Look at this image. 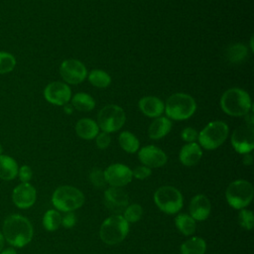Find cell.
Returning a JSON list of instances; mask_svg holds the SVG:
<instances>
[{
    "label": "cell",
    "instance_id": "6da1fadb",
    "mask_svg": "<svg viewBox=\"0 0 254 254\" xmlns=\"http://www.w3.org/2000/svg\"><path fill=\"white\" fill-rule=\"evenodd\" d=\"M2 234L7 242L15 247H24L33 238L34 230L30 220L20 214H10L3 222Z\"/></svg>",
    "mask_w": 254,
    "mask_h": 254
},
{
    "label": "cell",
    "instance_id": "7a4b0ae2",
    "mask_svg": "<svg viewBox=\"0 0 254 254\" xmlns=\"http://www.w3.org/2000/svg\"><path fill=\"white\" fill-rule=\"evenodd\" d=\"M252 103L249 94L241 88L232 87L224 91L220 98V107L226 114L233 117L246 116Z\"/></svg>",
    "mask_w": 254,
    "mask_h": 254
},
{
    "label": "cell",
    "instance_id": "3957f363",
    "mask_svg": "<svg viewBox=\"0 0 254 254\" xmlns=\"http://www.w3.org/2000/svg\"><path fill=\"white\" fill-rule=\"evenodd\" d=\"M196 109L195 100L187 93H174L165 103V112L168 118L186 120L193 115Z\"/></svg>",
    "mask_w": 254,
    "mask_h": 254
},
{
    "label": "cell",
    "instance_id": "277c9868",
    "mask_svg": "<svg viewBox=\"0 0 254 254\" xmlns=\"http://www.w3.org/2000/svg\"><path fill=\"white\" fill-rule=\"evenodd\" d=\"M129 232V223L121 214L107 217L99 229L100 239L108 245H116L123 241Z\"/></svg>",
    "mask_w": 254,
    "mask_h": 254
},
{
    "label": "cell",
    "instance_id": "5b68a950",
    "mask_svg": "<svg viewBox=\"0 0 254 254\" xmlns=\"http://www.w3.org/2000/svg\"><path fill=\"white\" fill-rule=\"evenodd\" d=\"M54 206L61 211L69 212L82 206L84 195L81 190L71 186L59 187L52 195Z\"/></svg>",
    "mask_w": 254,
    "mask_h": 254
},
{
    "label": "cell",
    "instance_id": "8992f818",
    "mask_svg": "<svg viewBox=\"0 0 254 254\" xmlns=\"http://www.w3.org/2000/svg\"><path fill=\"white\" fill-rule=\"evenodd\" d=\"M253 195V186L245 180L233 181L225 190V197L228 204L235 209L245 208L252 201Z\"/></svg>",
    "mask_w": 254,
    "mask_h": 254
},
{
    "label": "cell",
    "instance_id": "52a82bcc",
    "mask_svg": "<svg viewBox=\"0 0 254 254\" xmlns=\"http://www.w3.org/2000/svg\"><path fill=\"white\" fill-rule=\"evenodd\" d=\"M228 136V126L223 121H211L198 133L199 146L214 150L221 146Z\"/></svg>",
    "mask_w": 254,
    "mask_h": 254
},
{
    "label": "cell",
    "instance_id": "ba28073f",
    "mask_svg": "<svg viewBox=\"0 0 254 254\" xmlns=\"http://www.w3.org/2000/svg\"><path fill=\"white\" fill-rule=\"evenodd\" d=\"M154 201L163 212L175 214L179 212L184 204L181 191L172 186H163L154 193Z\"/></svg>",
    "mask_w": 254,
    "mask_h": 254
},
{
    "label": "cell",
    "instance_id": "9c48e42d",
    "mask_svg": "<svg viewBox=\"0 0 254 254\" xmlns=\"http://www.w3.org/2000/svg\"><path fill=\"white\" fill-rule=\"evenodd\" d=\"M126 120L124 110L115 104H109L100 109L97 114V125L106 133L116 132L122 128Z\"/></svg>",
    "mask_w": 254,
    "mask_h": 254
},
{
    "label": "cell",
    "instance_id": "30bf717a",
    "mask_svg": "<svg viewBox=\"0 0 254 254\" xmlns=\"http://www.w3.org/2000/svg\"><path fill=\"white\" fill-rule=\"evenodd\" d=\"M231 144L239 154L250 153L254 148L253 123H245L236 128L231 135Z\"/></svg>",
    "mask_w": 254,
    "mask_h": 254
},
{
    "label": "cell",
    "instance_id": "8fae6325",
    "mask_svg": "<svg viewBox=\"0 0 254 254\" xmlns=\"http://www.w3.org/2000/svg\"><path fill=\"white\" fill-rule=\"evenodd\" d=\"M60 73L63 79L68 84H78L82 82L87 75L84 64L74 59L64 61L60 66Z\"/></svg>",
    "mask_w": 254,
    "mask_h": 254
},
{
    "label": "cell",
    "instance_id": "7c38bea8",
    "mask_svg": "<svg viewBox=\"0 0 254 254\" xmlns=\"http://www.w3.org/2000/svg\"><path fill=\"white\" fill-rule=\"evenodd\" d=\"M106 184L110 187L122 188L131 183L133 176L132 170L124 164H112L104 170Z\"/></svg>",
    "mask_w": 254,
    "mask_h": 254
},
{
    "label": "cell",
    "instance_id": "4fadbf2b",
    "mask_svg": "<svg viewBox=\"0 0 254 254\" xmlns=\"http://www.w3.org/2000/svg\"><path fill=\"white\" fill-rule=\"evenodd\" d=\"M103 202L108 210L121 214L129 204V196L122 188L110 187L104 191Z\"/></svg>",
    "mask_w": 254,
    "mask_h": 254
},
{
    "label": "cell",
    "instance_id": "5bb4252c",
    "mask_svg": "<svg viewBox=\"0 0 254 254\" xmlns=\"http://www.w3.org/2000/svg\"><path fill=\"white\" fill-rule=\"evenodd\" d=\"M44 96L46 100L55 105H64L71 98V91L66 83L54 81L49 83L45 90Z\"/></svg>",
    "mask_w": 254,
    "mask_h": 254
},
{
    "label": "cell",
    "instance_id": "9a60e30c",
    "mask_svg": "<svg viewBox=\"0 0 254 254\" xmlns=\"http://www.w3.org/2000/svg\"><path fill=\"white\" fill-rule=\"evenodd\" d=\"M37 198L36 189L29 183H21L12 192V200L14 204L22 209L31 207Z\"/></svg>",
    "mask_w": 254,
    "mask_h": 254
},
{
    "label": "cell",
    "instance_id": "2e32d148",
    "mask_svg": "<svg viewBox=\"0 0 254 254\" xmlns=\"http://www.w3.org/2000/svg\"><path fill=\"white\" fill-rule=\"evenodd\" d=\"M138 158L144 166L150 169L163 167L168 161L166 153L160 148L153 145H148L140 149L138 153Z\"/></svg>",
    "mask_w": 254,
    "mask_h": 254
},
{
    "label": "cell",
    "instance_id": "e0dca14e",
    "mask_svg": "<svg viewBox=\"0 0 254 254\" xmlns=\"http://www.w3.org/2000/svg\"><path fill=\"white\" fill-rule=\"evenodd\" d=\"M190 215L194 219L198 221L205 220L211 211V204L209 199L204 194H196L194 195L189 206Z\"/></svg>",
    "mask_w": 254,
    "mask_h": 254
},
{
    "label": "cell",
    "instance_id": "ac0fdd59",
    "mask_svg": "<svg viewBox=\"0 0 254 254\" xmlns=\"http://www.w3.org/2000/svg\"><path fill=\"white\" fill-rule=\"evenodd\" d=\"M138 105L141 112L151 118L160 117L165 110L164 102L156 96H144L139 100Z\"/></svg>",
    "mask_w": 254,
    "mask_h": 254
},
{
    "label": "cell",
    "instance_id": "d6986e66",
    "mask_svg": "<svg viewBox=\"0 0 254 254\" xmlns=\"http://www.w3.org/2000/svg\"><path fill=\"white\" fill-rule=\"evenodd\" d=\"M202 151L200 146L195 143H188L180 151L179 159L184 166L192 167L195 166L201 159Z\"/></svg>",
    "mask_w": 254,
    "mask_h": 254
},
{
    "label": "cell",
    "instance_id": "ffe728a7",
    "mask_svg": "<svg viewBox=\"0 0 254 254\" xmlns=\"http://www.w3.org/2000/svg\"><path fill=\"white\" fill-rule=\"evenodd\" d=\"M172 121L168 117H157L149 126L148 135L153 140H159L165 137L172 129Z\"/></svg>",
    "mask_w": 254,
    "mask_h": 254
},
{
    "label": "cell",
    "instance_id": "44dd1931",
    "mask_svg": "<svg viewBox=\"0 0 254 254\" xmlns=\"http://www.w3.org/2000/svg\"><path fill=\"white\" fill-rule=\"evenodd\" d=\"M75 132L81 139L91 140L99 133V127L94 120L90 118H81L75 125Z\"/></svg>",
    "mask_w": 254,
    "mask_h": 254
},
{
    "label": "cell",
    "instance_id": "7402d4cb",
    "mask_svg": "<svg viewBox=\"0 0 254 254\" xmlns=\"http://www.w3.org/2000/svg\"><path fill=\"white\" fill-rule=\"evenodd\" d=\"M18 164L8 155H0V179L11 181L18 176Z\"/></svg>",
    "mask_w": 254,
    "mask_h": 254
},
{
    "label": "cell",
    "instance_id": "603a6c76",
    "mask_svg": "<svg viewBox=\"0 0 254 254\" xmlns=\"http://www.w3.org/2000/svg\"><path fill=\"white\" fill-rule=\"evenodd\" d=\"M205 251L206 243L204 239L198 236H193L186 240L180 248L181 254H204Z\"/></svg>",
    "mask_w": 254,
    "mask_h": 254
},
{
    "label": "cell",
    "instance_id": "cb8c5ba5",
    "mask_svg": "<svg viewBox=\"0 0 254 254\" xmlns=\"http://www.w3.org/2000/svg\"><path fill=\"white\" fill-rule=\"evenodd\" d=\"M175 224L178 230L186 236L193 234L196 228L195 220L190 214L187 213L178 214L175 218Z\"/></svg>",
    "mask_w": 254,
    "mask_h": 254
},
{
    "label": "cell",
    "instance_id": "d4e9b609",
    "mask_svg": "<svg viewBox=\"0 0 254 254\" xmlns=\"http://www.w3.org/2000/svg\"><path fill=\"white\" fill-rule=\"evenodd\" d=\"M118 142L120 147L127 153L133 154L138 151L140 142L138 138L129 131H123L118 137Z\"/></svg>",
    "mask_w": 254,
    "mask_h": 254
},
{
    "label": "cell",
    "instance_id": "484cf974",
    "mask_svg": "<svg viewBox=\"0 0 254 254\" xmlns=\"http://www.w3.org/2000/svg\"><path fill=\"white\" fill-rule=\"evenodd\" d=\"M71 103L76 110H79L82 112L90 111L95 106V101L92 98V96L84 92H78L74 94L71 99Z\"/></svg>",
    "mask_w": 254,
    "mask_h": 254
},
{
    "label": "cell",
    "instance_id": "4316f807",
    "mask_svg": "<svg viewBox=\"0 0 254 254\" xmlns=\"http://www.w3.org/2000/svg\"><path fill=\"white\" fill-rule=\"evenodd\" d=\"M248 56L247 47L243 44H233L228 47L225 53L226 59L232 64H239L243 62Z\"/></svg>",
    "mask_w": 254,
    "mask_h": 254
},
{
    "label": "cell",
    "instance_id": "83f0119b",
    "mask_svg": "<svg viewBox=\"0 0 254 254\" xmlns=\"http://www.w3.org/2000/svg\"><path fill=\"white\" fill-rule=\"evenodd\" d=\"M89 82L98 88L107 87L111 83L110 75L101 69H93L88 74Z\"/></svg>",
    "mask_w": 254,
    "mask_h": 254
},
{
    "label": "cell",
    "instance_id": "f1b7e54d",
    "mask_svg": "<svg viewBox=\"0 0 254 254\" xmlns=\"http://www.w3.org/2000/svg\"><path fill=\"white\" fill-rule=\"evenodd\" d=\"M43 225L48 231H55L62 225V215L56 209H49L43 217Z\"/></svg>",
    "mask_w": 254,
    "mask_h": 254
},
{
    "label": "cell",
    "instance_id": "f546056e",
    "mask_svg": "<svg viewBox=\"0 0 254 254\" xmlns=\"http://www.w3.org/2000/svg\"><path fill=\"white\" fill-rule=\"evenodd\" d=\"M122 216L128 223H135L142 218L143 208L138 203L128 204L127 207L124 209Z\"/></svg>",
    "mask_w": 254,
    "mask_h": 254
},
{
    "label": "cell",
    "instance_id": "4dcf8cb0",
    "mask_svg": "<svg viewBox=\"0 0 254 254\" xmlns=\"http://www.w3.org/2000/svg\"><path fill=\"white\" fill-rule=\"evenodd\" d=\"M15 65L16 59L12 54L7 52H0V74L12 71Z\"/></svg>",
    "mask_w": 254,
    "mask_h": 254
},
{
    "label": "cell",
    "instance_id": "1f68e13d",
    "mask_svg": "<svg viewBox=\"0 0 254 254\" xmlns=\"http://www.w3.org/2000/svg\"><path fill=\"white\" fill-rule=\"evenodd\" d=\"M238 222L246 230H251L254 225V217L253 212L249 209L242 208L238 214Z\"/></svg>",
    "mask_w": 254,
    "mask_h": 254
},
{
    "label": "cell",
    "instance_id": "d6a6232c",
    "mask_svg": "<svg viewBox=\"0 0 254 254\" xmlns=\"http://www.w3.org/2000/svg\"><path fill=\"white\" fill-rule=\"evenodd\" d=\"M89 181L95 188H103L106 185L104 171L98 168L92 169L89 173Z\"/></svg>",
    "mask_w": 254,
    "mask_h": 254
},
{
    "label": "cell",
    "instance_id": "836d02e7",
    "mask_svg": "<svg viewBox=\"0 0 254 254\" xmlns=\"http://www.w3.org/2000/svg\"><path fill=\"white\" fill-rule=\"evenodd\" d=\"M110 142H111V138L109 136V133L102 131L101 133H98L97 136L95 137V144L98 149H101V150L106 149L110 145Z\"/></svg>",
    "mask_w": 254,
    "mask_h": 254
},
{
    "label": "cell",
    "instance_id": "e575fe53",
    "mask_svg": "<svg viewBox=\"0 0 254 254\" xmlns=\"http://www.w3.org/2000/svg\"><path fill=\"white\" fill-rule=\"evenodd\" d=\"M152 174V171L150 168L142 165L136 167L134 170H132V176L133 178H136L138 180H145L148 177H150Z\"/></svg>",
    "mask_w": 254,
    "mask_h": 254
},
{
    "label": "cell",
    "instance_id": "d590c367",
    "mask_svg": "<svg viewBox=\"0 0 254 254\" xmlns=\"http://www.w3.org/2000/svg\"><path fill=\"white\" fill-rule=\"evenodd\" d=\"M197 136H198L197 131L191 127H187L182 131V138L184 141L188 143L195 142L197 140Z\"/></svg>",
    "mask_w": 254,
    "mask_h": 254
},
{
    "label": "cell",
    "instance_id": "8d00e7d4",
    "mask_svg": "<svg viewBox=\"0 0 254 254\" xmlns=\"http://www.w3.org/2000/svg\"><path fill=\"white\" fill-rule=\"evenodd\" d=\"M18 177L22 183H29L33 177V171L29 166L24 165L18 170Z\"/></svg>",
    "mask_w": 254,
    "mask_h": 254
},
{
    "label": "cell",
    "instance_id": "74e56055",
    "mask_svg": "<svg viewBox=\"0 0 254 254\" xmlns=\"http://www.w3.org/2000/svg\"><path fill=\"white\" fill-rule=\"evenodd\" d=\"M76 216L73 211L66 212L64 216H62V225L65 228H71L75 225Z\"/></svg>",
    "mask_w": 254,
    "mask_h": 254
},
{
    "label": "cell",
    "instance_id": "f35d334b",
    "mask_svg": "<svg viewBox=\"0 0 254 254\" xmlns=\"http://www.w3.org/2000/svg\"><path fill=\"white\" fill-rule=\"evenodd\" d=\"M244 156H243V164L245 165V166H250V165H252V163H253V157H252V155L250 154V153H246V154H243Z\"/></svg>",
    "mask_w": 254,
    "mask_h": 254
},
{
    "label": "cell",
    "instance_id": "ab89813d",
    "mask_svg": "<svg viewBox=\"0 0 254 254\" xmlns=\"http://www.w3.org/2000/svg\"><path fill=\"white\" fill-rule=\"evenodd\" d=\"M0 254H17V252L15 251V249L13 248H7V249H4L0 252Z\"/></svg>",
    "mask_w": 254,
    "mask_h": 254
},
{
    "label": "cell",
    "instance_id": "60d3db41",
    "mask_svg": "<svg viewBox=\"0 0 254 254\" xmlns=\"http://www.w3.org/2000/svg\"><path fill=\"white\" fill-rule=\"evenodd\" d=\"M3 246H4V237L2 232H0V252L3 250Z\"/></svg>",
    "mask_w": 254,
    "mask_h": 254
},
{
    "label": "cell",
    "instance_id": "b9f144b4",
    "mask_svg": "<svg viewBox=\"0 0 254 254\" xmlns=\"http://www.w3.org/2000/svg\"><path fill=\"white\" fill-rule=\"evenodd\" d=\"M0 155H2V146L0 144Z\"/></svg>",
    "mask_w": 254,
    "mask_h": 254
}]
</instances>
